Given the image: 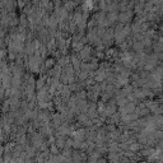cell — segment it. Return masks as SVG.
Wrapping results in <instances>:
<instances>
[{
  "label": "cell",
  "instance_id": "6da1fadb",
  "mask_svg": "<svg viewBox=\"0 0 163 163\" xmlns=\"http://www.w3.org/2000/svg\"><path fill=\"white\" fill-rule=\"evenodd\" d=\"M131 17H132V12H130V10H125V12H122L120 15H117V19H120V22L125 23V22L130 21Z\"/></svg>",
  "mask_w": 163,
  "mask_h": 163
},
{
  "label": "cell",
  "instance_id": "7a4b0ae2",
  "mask_svg": "<svg viewBox=\"0 0 163 163\" xmlns=\"http://www.w3.org/2000/svg\"><path fill=\"white\" fill-rule=\"evenodd\" d=\"M73 137H74L75 141H82V140L85 138V129H80V130L74 131Z\"/></svg>",
  "mask_w": 163,
  "mask_h": 163
},
{
  "label": "cell",
  "instance_id": "3957f363",
  "mask_svg": "<svg viewBox=\"0 0 163 163\" xmlns=\"http://www.w3.org/2000/svg\"><path fill=\"white\" fill-rule=\"evenodd\" d=\"M89 55H91V50L88 49V47H85V49H83V51L80 52V57L83 60H87L88 57H89Z\"/></svg>",
  "mask_w": 163,
  "mask_h": 163
},
{
  "label": "cell",
  "instance_id": "277c9868",
  "mask_svg": "<svg viewBox=\"0 0 163 163\" xmlns=\"http://www.w3.org/2000/svg\"><path fill=\"white\" fill-rule=\"evenodd\" d=\"M55 145H56V148H57V149L65 147V138H64V137H61V138L59 137V138L56 139V144H55Z\"/></svg>",
  "mask_w": 163,
  "mask_h": 163
},
{
  "label": "cell",
  "instance_id": "5b68a950",
  "mask_svg": "<svg viewBox=\"0 0 163 163\" xmlns=\"http://www.w3.org/2000/svg\"><path fill=\"white\" fill-rule=\"evenodd\" d=\"M104 78H106V71H104L103 69L98 70V73H97V76H96V79H97L98 82H102Z\"/></svg>",
  "mask_w": 163,
  "mask_h": 163
},
{
  "label": "cell",
  "instance_id": "8992f818",
  "mask_svg": "<svg viewBox=\"0 0 163 163\" xmlns=\"http://www.w3.org/2000/svg\"><path fill=\"white\" fill-rule=\"evenodd\" d=\"M52 65H54V59H47L46 60V68L47 69H49L50 66H52Z\"/></svg>",
  "mask_w": 163,
  "mask_h": 163
},
{
  "label": "cell",
  "instance_id": "52a82bcc",
  "mask_svg": "<svg viewBox=\"0 0 163 163\" xmlns=\"http://www.w3.org/2000/svg\"><path fill=\"white\" fill-rule=\"evenodd\" d=\"M51 150H52L54 154H57V152H59V149H57L56 145H54V144H52V147H51Z\"/></svg>",
  "mask_w": 163,
  "mask_h": 163
}]
</instances>
